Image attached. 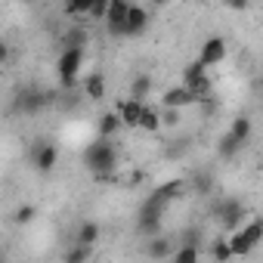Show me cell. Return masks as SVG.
Here are the masks:
<instances>
[{"label":"cell","mask_w":263,"mask_h":263,"mask_svg":"<svg viewBox=\"0 0 263 263\" xmlns=\"http://www.w3.org/2000/svg\"><path fill=\"white\" fill-rule=\"evenodd\" d=\"M84 167L99 177V174H115L118 171V146L111 143V137H96L87 149H84Z\"/></svg>","instance_id":"obj_1"},{"label":"cell","mask_w":263,"mask_h":263,"mask_svg":"<svg viewBox=\"0 0 263 263\" xmlns=\"http://www.w3.org/2000/svg\"><path fill=\"white\" fill-rule=\"evenodd\" d=\"M211 217L223 226V232H232L248 220V208H245L241 198H220V201H214Z\"/></svg>","instance_id":"obj_2"},{"label":"cell","mask_w":263,"mask_h":263,"mask_svg":"<svg viewBox=\"0 0 263 263\" xmlns=\"http://www.w3.org/2000/svg\"><path fill=\"white\" fill-rule=\"evenodd\" d=\"M84 56H87V47H62V53H59V59H56V74H59V84H62L65 90L74 87L78 71H81V65H84Z\"/></svg>","instance_id":"obj_3"},{"label":"cell","mask_w":263,"mask_h":263,"mask_svg":"<svg viewBox=\"0 0 263 263\" xmlns=\"http://www.w3.org/2000/svg\"><path fill=\"white\" fill-rule=\"evenodd\" d=\"M47 102H50V96L41 87H22L16 93V99H13V108L19 115H25V118H34V115H41L47 108Z\"/></svg>","instance_id":"obj_4"},{"label":"cell","mask_w":263,"mask_h":263,"mask_svg":"<svg viewBox=\"0 0 263 263\" xmlns=\"http://www.w3.org/2000/svg\"><path fill=\"white\" fill-rule=\"evenodd\" d=\"M201 102V96L195 93V90H189L186 84H177V87H171V90H164V96H161V108H192V105H198Z\"/></svg>","instance_id":"obj_5"},{"label":"cell","mask_w":263,"mask_h":263,"mask_svg":"<svg viewBox=\"0 0 263 263\" xmlns=\"http://www.w3.org/2000/svg\"><path fill=\"white\" fill-rule=\"evenodd\" d=\"M130 10V0H108V10H105V28L111 37H124V19Z\"/></svg>","instance_id":"obj_6"},{"label":"cell","mask_w":263,"mask_h":263,"mask_svg":"<svg viewBox=\"0 0 263 263\" xmlns=\"http://www.w3.org/2000/svg\"><path fill=\"white\" fill-rule=\"evenodd\" d=\"M143 108H146V99H134V96H124V99L115 102V111H118L121 124H124V127H134V130H137V124H140Z\"/></svg>","instance_id":"obj_7"},{"label":"cell","mask_w":263,"mask_h":263,"mask_svg":"<svg viewBox=\"0 0 263 263\" xmlns=\"http://www.w3.org/2000/svg\"><path fill=\"white\" fill-rule=\"evenodd\" d=\"M149 19H152L149 10H143V7H137V4H130L127 19H124V37H140V34H146Z\"/></svg>","instance_id":"obj_8"},{"label":"cell","mask_w":263,"mask_h":263,"mask_svg":"<svg viewBox=\"0 0 263 263\" xmlns=\"http://www.w3.org/2000/svg\"><path fill=\"white\" fill-rule=\"evenodd\" d=\"M198 59L211 68V65H220L223 59H226V41L220 37V34H211V37H204V44H201V50H198Z\"/></svg>","instance_id":"obj_9"},{"label":"cell","mask_w":263,"mask_h":263,"mask_svg":"<svg viewBox=\"0 0 263 263\" xmlns=\"http://www.w3.org/2000/svg\"><path fill=\"white\" fill-rule=\"evenodd\" d=\"M31 161H34V171H37V174H53L56 164H59V149H56L53 143H37Z\"/></svg>","instance_id":"obj_10"},{"label":"cell","mask_w":263,"mask_h":263,"mask_svg":"<svg viewBox=\"0 0 263 263\" xmlns=\"http://www.w3.org/2000/svg\"><path fill=\"white\" fill-rule=\"evenodd\" d=\"M167 208H171V201L158 192V189H152L146 198H143V204H140V211H137V217H161L164 220V214H167Z\"/></svg>","instance_id":"obj_11"},{"label":"cell","mask_w":263,"mask_h":263,"mask_svg":"<svg viewBox=\"0 0 263 263\" xmlns=\"http://www.w3.org/2000/svg\"><path fill=\"white\" fill-rule=\"evenodd\" d=\"M171 251H174V238H167L164 232L146 238V257L149 260H171Z\"/></svg>","instance_id":"obj_12"},{"label":"cell","mask_w":263,"mask_h":263,"mask_svg":"<svg viewBox=\"0 0 263 263\" xmlns=\"http://www.w3.org/2000/svg\"><path fill=\"white\" fill-rule=\"evenodd\" d=\"M124 124H121V118H118V111H102L99 115V121H96V134L99 137H118V130H121Z\"/></svg>","instance_id":"obj_13"},{"label":"cell","mask_w":263,"mask_h":263,"mask_svg":"<svg viewBox=\"0 0 263 263\" xmlns=\"http://www.w3.org/2000/svg\"><path fill=\"white\" fill-rule=\"evenodd\" d=\"M84 93H87L93 102L105 99V74H102V71H90V74L84 78Z\"/></svg>","instance_id":"obj_14"},{"label":"cell","mask_w":263,"mask_h":263,"mask_svg":"<svg viewBox=\"0 0 263 263\" xmlns=\"http://www.w3.org/2000/svg\"><path fill=\"white\" fill-rule=\"evenodd\" d=\"M186 186H189V192H195V195H211V192H214V174H211V171H198V174H192V177L186 180Z\"/></svg>","instance_id":"obj_15"},{"label":"cell","mask_w":263,"mask_h":263,"mask_svg":"<svg viewBox=\"0 0 263 263\" xmlns=\"http://www.w3.org/2000/svg\"><path fill=\"white\" fill-rule=\"evenodd\" d=\"M241 149H245V143H241L238 137H232V134H223V137H220V143H217V155H220L223 161H232Z\"/></svg>","instance_id":"obj_16"},{"label":"cell","mask_w":263,"mask_h":263,"mask_svg":"<svg viewBox=\"0 0 263 263\" xmlns=\"http://www.w3.org/2000/svg\"><path fill=\"white\" fill-rule=\"evenodd\" d=\"M99 235H102L99 223H96V220H84V223L78 226V232H74V238H71V241H81V245H96V241H99Z\"/></svg>","instance_id":"obj_17"},{"label":"cell","mask_w":263,"mask_h":263,"mask_svg":"<svg viewBox=\"0 0 263 263\" xmlns=\"http://www.w3.org/2000/svg\"><path fill=\"white\" fill-rule=\"evenodd\" d=\"M158 232H164V220L161 217H137V235L140 238H152Z\"/></svg>","instance_id":"obj_18"},{"label":"cell","mask_w":263,"mask_h":263,"mask_svg":"<svg viewBox=\"0 0 263 263\" xmlns=\"http://www.w3.org/2000/svg\"><path fill=\"white\" fill-rule=\"evenodd\" d=\"M226 241H229V251H232V257H248L251 251H254V245L241 235V229H232V232H226Z\"/></svg>","instance_id":"obj_19"},{"label":"cell","mask_w":263,"mask_h":263,"mask_svg":"<svg viewBox=\"0 0 263 263\" xmlns=\"http://www.w3.org/2000/svg\"><path fill=\"white\" fill-rule=\"evenodd\" d=\"M137 130H143V134H158V130H161V115H158V108L146 105V108H143V115H140Z\"/></svg>","instance_id":"obj_20"},{"label":"cell","mask_w":263,"mask_h":263,"mask_svg":"<svg viewBox=\"0 0 263 263\" xmlns=\"http://www.w3.org/2000/svg\"><path fill=\"white\" fill-rule=\"evenodd\" d=\"M158 192H161L167 201H177V198H183V195L189 192V186H186V180L177 177V180H164V183L158 186Z\"/></svg>","instance_id":"obj_21"},{"label":"cell","mask_w":263,"mask_h":263,"mask_svg":"<svg viewBox=\"0 0 263 263\" xmlns=\"http://www.w3.org/2000/svg\"><path fill=\"white\" fill-rule=\"evenodd\" d=\"M238 229H241V235H245V238H248L254 248L263 241V220H260V217H251V220H245Z\"/></svg>","instance_id":"obj_22"},{"label":"cell","mask_w":263,"mask_h":263,"mask_svg":"<svg viewBox=\"0 0 263 263\" xmlns=\"http://www.w3.org/2000/svg\"><path fill=\"white\" fill-rule=\"evenodd\" d=\"M201 257V248L198 245H189V241H183V248H174L171 251V260L174 263H195Z\"/></svg>","instance_id":"obj_23"},{"label":"cell","mask_w":263,"mask_h":263,"mask_svg":"<svg viewBox=\"0 0 263 263\" xmlns=\"http://www.w3.org/2000/svg\"><path fill=\"white\" fill-rule=\"evenodd\" d=\"M229 134L238 137V140L248 146V140H251V118H248V115H238V118L232 121V127H229Z\"/></svg>","instance_id":"obj_24"},{"label":"cell","mask_w":263,"mask_h":263,"mask_svg":"<svg viewBox=\"0 0 263 263\" xmlns=\"http://www.w3.org/2000/svg\"><path fill=\"white\" fill-rule=\"evenodd\" d=\"M90 257H93V245L74 241L71 251H65V263H84V260H90Z\"/></svg>","instance_id":"obj_25"},{"label":"cell","mask_w":263,"mask_h":263,"mask_svg":"<svg viewBox=\"0 0 263 263\" xmlns=\"http://www.w3.org/2000/svg\"><path fill=\"white\" fill-rule=\"evenodd\" d=\"M149 90H152V78L149 74H137L134 81H130V96L134 99H146Z\"/></svg>","instance_id":"obj_26"},{"label":"cell","mask_w":263,"mask_h":263,"mask_svg":"<svg viewBox=\"0 0 263 263\" xmlns=\"http://www.w3.org/2000/svg\"><path fill=\"white\" fill-rule=\"evenodd\" d=\"M87 41H90V34L84 28H68L62 34V47H87Z\"/></svg>","instance_id":"obj_27"},{"label":"cell","mask_w":263,"mask_h":263,"mask_svg":"<svg viewBox=\"0 0 263 263\" xmlns=\"http://www.w3.org/2000/svg\"><path fill=\"white\" fill-rule=\"evenodd\" d=\"M217 263H229L232 260V251H229V241L226 238H214V245H211V251H208Z\"/></svg>","instance_id":"obj_28"},{"label":"cell","mask_w":263,"mask_h":263,"mask_svg":"<svg viewBox=\"0 0 263 263\" xmlns=\"http://www.w3.org/2000/svg\"><path fill=\"white\" fill-rule=\"evenodd\" d=\"M34 217H37V208H34V204H19V208L13 211V223H16V226H25V223H31Z\"/></svg>","instance_id":"obj_29"},{"label":"cell","mask_w":263,"mask_h":263,"mask_svg":"<svg viewBox=\"0 0 263 263\" xmlns=\"http://www.w3.org/2000/svg\"><path fill=\"white\" fill-rule=\"evenodd\" d=\"M93 0H65V16H87Z\"/></svg>","instance_id":"obj_30"},{"label":"cell","mask_w":263,"mask_h":263,"mask_svg":"<svg viewBox=\"0 0 263 263\" xmlns=\"http://www.w3.org/2000/svg\"><path fill=\"white\" fill-rule=\"evenodd\" d=\"M208 71V65L201 62V59H192L186 68H183V84H189V81H195V78H201Z\"/></svg>","instance_id":"obj_31"},{"label":"cell","mask_w":263,"mask_h":263,"mask_svg":"<svg viewBox=\"0 0 263 263\" xmlns=\"http://www.w3.org/2000/svg\"><path fill=\"white\" fill-rule=\"evenodd\" d=\"M158 115H161V127H180V121H183L180 108H161Z\"/></svg>","instance_id":"obj_32"},{"label":"cell","mask_w":263,"mask_h":263,"mask_svg":"<svg viewBox=\"0 0 263 263\" xmlns=\"http://www.w3.org/2000/svg\"><path fill=\"white\" fill-rule=\"evenodd\" d=\"M105 10H108V0H93V7H90L87 16H90L93 22H102V19H105Z\"/></svg>","instance_id":"obj_33"},{"label":"cell","mask_w":263,"mask_h":263,"mask_svg":"<svg viewBox=\"0 0 263 263\" xmlns=\"http://www.w3.org/2000/svg\"><path fill=\"white\" fill-rule=\"evenodd\" d=\"M223 7L226 10H235V13H245L251 7V0H223Z\"/></svg>","instance_id":"obj_34"},{"label":"cell","mask_w":263,"mask_h":263,"mask_svg":"<svg viewBox=\"0 0 263 263\" xmlns=\"http://www.w3.org/2000/svg\"><path fill=\"white\" fill-rule=\"evenodd\" d=\"M10 56H13L10 44H7V41H0V65H7V62H10Z\"/></svg>","instance_id":"obj_35"},{"label":"cell","mask_w":263,"mask_h":263,"mask_svg":"<svg viewBox=\"0 0 263 263\" xmlns=\"http://www.w3.org/2000/svg\"><path fill=\"white\" fill-rule=\"evenodd\" d=\"M149 4H152V7H155V10H164V7H167V4H171V0H149Z\"/></svg>","instance_id":"obj_36"},{"label":"cell","mask_w":263,"mask_h":263,"mask_svg":"<svg viewBox=\"0 0 263 263\" xmlns=\"http://www.w3.org/2000/svg\"><path fill=\"white\" fill-rule=\"evenodd\" d=\"M25 4H34V0H25Z\"/></svg>","instance_id":"obj_37"}]
</instances>
